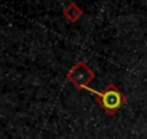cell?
<instances>
[{
    "label": "cell",
    "mask_w": 147,
    "mask_h": 139,
    "mask_svg": "<svg viewBox=\"0 0 147 139\" xmlns=\"http://www.w3.org/2000/svg\"><path fill=\"white\" fill-rule=\"evenodd\" d=\"M87 91L94 94L98 106L110 116H114L127 103L125 94L113 83H110L102 91H98V90H94V89H88Z\"/></svg>",
    "instance_id": "1"
},
{
    "label": "cell",
    "mask_w": 147,
    "mask_h": 139,
    "mask_svg": "<svg viewBox=\"0 0 147 139\" xmlns=\"http://www.w3.org/2000/svg\"><path fill=\"white\" fill-rule=\"evenodd\" d=\"M66 80L74 84L78 90H88L90 84L95 80V73L82 59L77 61L74 67L66 73Z\"/></svg>",
    "instance_id": "2"
},
{
    "label": "cell",
    "mask_w": 147,
    "mask_h": 139,
    "mask_svg": "<svg viewBox=\"0 0 147 139\" xmlns=\"http://www.w3.org/2000/svg\"><path fill=\"white\" fill-rule=\"evenodd\" d=\"M63 18L68 20V22H71V23H75L78 19H81V16L84 15V12H82V9L75 3V2H71L65 9H63Z\"/></svg>",
    "instance_id": "3"
}]
</instances>
